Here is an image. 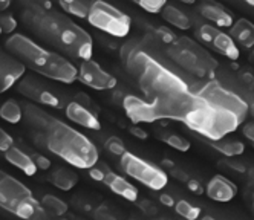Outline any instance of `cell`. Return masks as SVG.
<instances>
[{"instance_id":"obj_1","label":"cell","mask_w":254,"mask_h":220,"mask_svg":"<svg viewBox=\"0 0 254 220\" xmlns=\"http://www.w3.org/2000/svg\"><path fill=\"white\" fill-rule=\"evenodd\" d=\"M120 57L124 69L136 80L144 98L155 106L161 119H183L193 100V92L183 78L155 60L136 40L124 43Z\"/></svg>"},{"instance_id":"obj_2","label":"cell","mask_w":254,"mask_h":220,"mask_svg":"<svg viewBox=\"0 0 254 220\" xmlns=\"http://www.w3.org/2000/svg\"><path fill=\"white\" fill-rule=\"evenodd\" d=\"M191 92V104L179 122L207 141H219L247 121L248 103L214 78Z\"/></svg>"},{"instance_id":"obj_3","label":"cell","mask_w":254,"mask_h":220,"mask_svg":"<svg viewBox=\"0 0 254 220\" xmlns=\"http://www.w3.org/2000/svg\"><path fill=\"white\" fill-rule=\"evenodd\" d=\"M22 20L28 29L59 54L74 60H89L94 55V40L90 34L75 23L66 12L22 11Z\"/></svg>"},{"instance_id":"obj_4","label":"cell","mask_w":254,"mask_h":220,"mask_svg":"<svg viewBox=\"0 0 254 220\" xmlns=\"http://www.w3.org/2000/svg\"><path fill=\"white\" fill-rule=\"evenodd\" d=\"M5 49L40 77L63 84H72L78 80V69L64 55L40 46L25 34H11L5 40Z\"/></svg>"},{"instance_id":"obj_5","label":"cell","mask_w":254,"mask_h":220,"mask_svg":"<svg viewBox=\"0 0 254 220\" xmlns=\"http://www.w3.org/2000/svg\"><path fill=\"white\" fill-rule=\"evenodd\" d=\"M46 150L81 170L92 168L98 162L95 144L86 135L57 118L46 132Z\"/></svg>"},{"instance_id":"obj_6","label":"cell","mask_w":254,"mask_h":220,"mask_svg":"<svg viewBox=\"0 0 254 220\" xmlns=\"http://www.w3.org/2000/svg\"><path fill=\"white\" fill-rule=\"evenodd\" d=\"M166 54L176 66L201 80H213L219 67L213 54L187 35H178L176 40L166 48Z\"/></svg>"},{"instance_id":"obj_7","label":"cell","mask_w":254,"mask_h":220,"mask_svg":"<svg viewBox=\"0 0 254 220\" xmlns=\"http://www.w3.org/2000/svg\"><path fill=\"white\" fill-rule=\"evenodd\" d=\"M0 208L22 220H31L42 205L23 182L9 174L0 176Z\"/></svg>"},{"instance_id":"obj_8","label":"cell","mask_w":254,"mask_h":220,"mask_svg":"<svg viewBox=\"0 0 254 220\" xmlns=\"http://www.w3.org/2000/svg\"><path fill=\"white\" fill-rule=\"evenodd\" d=\"M86 20L95 29L117 39H124L132 29V18L106 0H90Z\"/></svg>"},{"instance_id":"obj_9","label":"cell","mask_w":254,"mask_h":220,"mask_svg":"<svg viewBox=\"0 0 254 220\" xmlns=\"http://www.w3.org/2000/svg\"><path fill=\"white\" fill-rule=\"evenodd\" d=\"M120 165L127 176L141 183V185L147 187L149 190L161 191L169 183V174L166 170L136 156L132 152H126L120 156Z\"/></svg>"},{"instance_id":"obj_10","label":"cell","mask_w":254,"mask_h":220,"mask_svg":"<svg viewBox=\"0 0 254 220\" xmlns=\"http://www.w3.org/2000/svg\"><path fill=\"white\" fill-rule=\"evenodd\" d=\"M194 32H196L197 39L211 51L217 52L219 55H222V57H225L231 61L239 60L241 51H239L238 45L234 43L231 35L224 32L221 28H217L211 23H201V25H197Z\"/></svg>"},{"instance_id":"obj_11","label":"cell","mask_w":254,"mask_h":220,"mask_svg":"<svg viewBox=\"0 0 254 220\" xmlns=\"http://www.w3.org/2000/svg\"><path fill=\"white\" fill-rule=\"evenodd\" d=\"M17 92L34 103L48 106L52 109H64L66 106L60 94H57V92L51 89L46 83L40 81L35 77H23L17 83Z\"/></svg>"},{"instance_id":"obj_12","label":"cell","mask_w":254,"mask_h":220,"mask_svg":"<svg viewBox=\"0 0 254 220\" xmlns=\"http://www.w3.org/2000/svg\"><path fill=\"white\" fill-rule=\"evenodd\" d=\"M78 80L94 90H112L117 87L118 81L117 78L109 73L106 69H103L94 58L81 60L78 67Z\"/></svg>"},{"instance_id":"obj_13","label":"cell","mask_w":254,"mask_h":220,"mask_svg":"<svg viewBox=\"0 0 254 220\" xmlns=\"http://www.w3.org/2000/svg\"><path fill=\"white\" fill-rule=\"evenodd\" d=\"M123 110L126 116L133 124H141V122L152 124L161 121V116L155 106L147 100L139 98L136 95H126L123 98Z\"/></svg>"},{"instance_id":"obj_14","label":"cell","mask_w":254,"mask_h":220,"mask_svg":"<svg viewBox=\"0 0 254 220\" xmlns=\"http://www.w3.org/2000/svg\"><path fill=\"white\" fill-rule=\"evenodd\" d=\"M26 67L11 52L0 48V94L9 90L25 77Z\"/></svg>"},{"instance_id":"obj_15","label":"cell","mask_w":254,"mask_h":220,"mask_svg":"<svg viewBox=\"0 0 254 220\" xmlns=\"http://www.w3.org/2000/svg\"><path fill=\"white\" fill-rule=\"evenodd\" d=\"M205 194L208 199L219 202V204H227V202L233 200L238 194V187L233 180L222 174L213 176L208 183L205 185Z\"/></svg>"},{"instance_id":"obj_16","label":"cell","mask_w":254,"mask_h":220,"mask_svg":"<svg viewBox=\"0 0 254 220\" xmlns=\"http://www.w3.org/2000/svg\"><path fill=\"white\" fill-rule=\"evenodd\" d=\"M64 112H66V116L72 122H75V124L87 128V130H100V128H101L98 113H95L94 110L84 107L83 104H80L75 100L66 103Z\"/></svg>"},{"instance_id":"obj_17","label":"cell","mask_w":254,"mask_h":220,"mask_svg":"<svg viewBox=\"0 0 254 220\" xmlns=\"http://www.w3.org/2000/svg\"><path fill=\"white\" fill-rule=\"evenodd\" d=\"M199 12L208 23L217 28H231L234 23L233 14L224 5L214 2V0H204L199 6Z\"/></svg>"},{"instance_id":"obj_18","label":"cell","mask_w":254,"mask_h":220,"mask_svg":"<svg viewBox=\"0 0 254 220\" xmlns=\"http://www.w3.org/2000/svg\"><path fill=\"white\" fill-rule=\"evenodd\" d=\"M22 109H23V119L34 132L46 133L49 130V127L52 125V122L56 121V118L51 113H48L46 110H43L42 107H39L37 104L25 103Z\"/></svg>"},{"instance_id":"obj_19","label":"cell","mask_w":254,"mask_h":220,"mask_svg":"<svg viewBox=\"0 0 254 220\" xmlns=\"http://www.w3.org/2000/svg\"><path fill=\"white\" fill-rule=\"evenodd\" d=\"M107 188L111 190L112 193H115L117 196L123 197L124 200H129V202H136L138 197H139V191L138 188L127 180L126 177L114 173L111 168L107 170L106 176H104V180H103Z\"/></svg>"},{"instance_id":"obj_20","label":"cell","mask_w":254,"mask_h":220,"mask_svg":"<svg viewBox=\"0 0 254 220\" xmlns=\"http://www.w3.org/2000/svg\"><path fill=\"white\" fill-rule=\"evenodd\" d=\"M230 35L236 45H241L245 49L254 48V23L248 18H238L230 28Z\"/></svg>"},{"instance_id":"obj_21","label":"cell","mask_w":254,"mask_h":220,"mask_svg":"<svg viewBox=\"0 0 254 220\" xmlns=\"http://www.w3.org/2000/svg\"><path fill=\"white\" fill-rule=\"evenodd\" d=\"M5 159L14 165L15 168H19L22 173H25L26 176H34L35 173H37V165L34 164L32 158L29 153L23 152L20 147L17 145H12L9 147V149L5 152Z\"/></svg>"},{"instance_id":"obj_22","label":"cell","mask_w":254,"mask_h":220,"mask_svg":"<svg viewBox=\"0 0 254 220\" xmlns=\"http://www.w3.org/2000/svg\"><path fill=\"white\" fill-rule=\"evenodd\" d=\"M161 17L164 18V22H167L169 25L175 26L176 29H181V31H189L191 28V20L190 17L183 11L179 9L173 5H166L164 8L161 9Z\"/></svg>"},{"instance_id":"obj_23","label":"cell","mask_w":254,"mask_h":220,"mask_svg":"<svg viewBox=\"0 0 254 220\" xmlns=\"http://www.w3.org/2000/svg\"><path fill=\"white\" fill-rule=\"evenodd\" d=\"M49 180L54 187H57L62 191H69L78 183V174L69 168H57L51 171Z\"/></svg>"},{"instance_id":"obj_24","label":"cell","mask_w":254,"mask_h":220,"mask_svg":"<svg viewBox=\"0 0 254 220\" xmlns=\"http://www.w3.org/2000/svg\"><path fill=\"white\" fill-rule=\"evenodd\" d=\"M210 147L213 150L219 152L225 158H236L241 156L245 152V145L241 141H234V139H219V141H208Z\"/></svg>"},{"instance_id":"obj_25","label":"cell","mask_w":254,"mask_h":220,"mask_svg":"<svg viewBox=\"0 0 254 220\" xmlns=\"http://www.w3.org/2000/svg\"><path fill=\"white\" fill-rule=\"evenodd\" d=\"M40 205L43 207V210L54 217H62L67 213L69 207L64 200H62L60 197L54 196V194H45L40 200Z\"/></svg>"},{"instance_id":"obj_26","label":"cell","mask_w":254,"mask_h":220,"mask_svg":"<svg viewBox=\"0 0 254 220\" xmlns=\"http://www.w3.org/2000/svg\"><path fill=\"white\" fill-rule=\"evenodd\" d=\"M0 118L9 124H19L23 119V109L17 101L8 100L0 106Z\"/></svg>"},{"instance_id":"obj_27","label":"cell","mask_w":254,"mask_h":220,"mask_svg":"<svg viewBox=\"0 0 254 220\" xmlns=\"http://www.w3.org/2000/svg\"><path fill=\"white\" fill-rule=\"evenodd\" d=\"M54 2H56L66 14L80 17V18L87 17V3L84 0H52V3Z\"/></svg>"},{"instance_id":"obj_28","label":"cell","mask_w":254,"mask_h":220,"mask_svg":"<svg viewBox=\"0 0 254 220\" xmlns=\"http://www.w3.org/2000/svg\"><path fill=\"white\" fill-rule=\"evenodd\" d=\"M173 210L176 211V214H179L181 217L186 219V220H197L199 217H201V214H202L201 208L193 205L191 202H189L186 199L178 200L176 204H175V207H173Z\"/></svg>"},{"instance_id":"obj_29","label":"cell","mask_w":254,"mask_h":220,"mask_svg":"<svg viewBox=\"0 0 254 220\" xmlns=\"http://www.w3.org/2000/svg\"><path fill=\"white\" fill-rule=\"evenodd\" d=\"M162 141H164L169 147H172V149L178 150V152H189L190 150V141L186 139L184 136L181 135H176V133H167L166 136H162Z\"/></svg>"},{"instance_id":"obj_30","label":"cell","mask_w":254,"mask_h":220,"mask_svg":"<svg viewBox=\"0 0 254 220\" xmlns=\"http://www.w3.org/2000/svg\"><path fill=\"white\" fill-rule=\"evenodd\" d=\"M22 5V11H49L54 9V3L52 0H20Z\"/></svg>"},{"instance_id":"obj_31","label":"cell","mask_w":254,"mask_h":220,"mask_svg":"<svg viewBox=\"0 0 254 220\" xmlns=\"http://www.w3.org/2000/svg\"><path fill=\"white\" fill-rule=\"evenodd\" d=\"M130 2L150 14H159L161 9L167 5V0H130Z\"/></svg>"},{"instance_id":"obj_32","label":"cell","mask_w":254,"mask_h":220,"mask_svg":"<svg viewBox=\"0 0 254 220\" xmlns=\"http://www.w3.org/2000/svg\"><path fill=\"white\" fill-rule=\"evenodd\" d=\"M176 34L172 31V29H169V28H166V26H159V28H155L153 29V39L155 40H158L159 43H162L166 48L169 46V45H172L175 40H176Z\"/></svg>"},{"instance_id":"obj_33","label":"cell","mask_w":254,"mask_h":220,"mask_svg":"<svg viewBox=\"0 0 254 220\" xmlns=\"http://www.w3.org/2000/svg\"><path fill=\"white\" fill-rule=\"evenodd\" d=\"M104 149H106L109 153L115 155V156H121V155H124V153L127 152V150H126V145H124V142H123V139L118 138V136H109V138L106 139V142H104Z\"/></svg>"},{"instance_id":"obj_34","label":"cell","mask_w":254,"mask_h":220,"mask_svg":"<svg viewBox=\"0 0 254 220\" xmlns=\"http://www.w3.org/2000/svg\"><path fill=\"white\" fill-rule=\"evenodd\" d=\"M0 29L5 34H14V31L17 29V20L15 17L9 12H0Z\"/></svg>"},{"instance_id":"obj_35","label":"cell","mask_w":254,"mask_h":220,"mask_svg":"<svg viewBox=\"0 0 254 220\" xmlns=\"http://www.w3.org/2000/svg\"><path fill=\"white\" fill-rule=\"evenodd\" d=\"M107 170H109V167L107 165L103 162H97L92 168H89V176L92 177L94 180H98V182H103L104 180V176H106V173H107Z\"/></svg>"},{"instance_id":"obj_36","label":"cell","mask_w":254,"mask_h":220,"mask_svg":"<svg viewBox=\"0 0 254 220\" xmlns=\"http://www.w3.org/2000/svg\"><path fill=\"white\" fill-rule=\"evenodd\" d=\"M31 158H32V161H34V164L37 165V168L39 170H42V171H45V170H49L51 168V161L46 158V156H43V155H40V153H32L31 155Z\"/></svg>"},{"instance_id":"obj_37","label":"cell","mask_w":254,"mask_h":220,"mask_svg":"<svg viewBox=\"0 0 254 220\" xmlns=\"http://www.w3.org/2000/svg\"><path fill=\"white\" fill-rule=\"evenodd\" d=\"M14 145V139L11 138V135L8 132H5L2 127H0V152H6L9 147Z\"/></svg>"},{"instance_id":"obj_38","label":"cell","mask_w":254,"mask_h":220,"mask_svg":"<svg viewBox=\"0 0 254 220\" xmlns=\"http://www.w3.org/2000/svg\"><path fill=\"white\" fill-rule=\"evenodd\" d=\"M75 101H78L80 104H83L84 107L90 109V110H94L95 113H98V106L90 100L86 94H83V92H78V94L75 95Z\"/></svg>"},{"instance_id":"obj_39","label":"cell","mask_w":254,"mask_h":220,"mask_svg":"<svg viewBox=\"0 0 254 220\" xmlns=\"http://www.w3.org/2000/svg\"><path fill=\"white\" fill-rule=\"evenodd\" d=\"M94 219L95 220H118L111 211H109L106 207H98L94 211Z\"/></svg>"},{"instance_id":"obj_40","label":"cell","mask_w":254,"mask_h":220,"mask_svg":"<svg viewBox=\"0 0 254 220\" xmlns=\"http://www.w3.org/2000/svg\"><path fill=\"white\" fill-rule=\"evenodd\" d=\"M242 133L254 145V121H250V122H244L242 124Z\"/></svg>"},{"instance_id":"obj_41","label":"cell","mask_w":254,"mask_h":220,"mask_svg":"<svg viewBox=\"0 0 254 220\" xmlns=\"http://www.w3.org/2000/svg\"><path fill=\"white\" fill-rule=\"evenodd\" d=\"M129 133H130L132 136H135L136 139H141V141H144V139H147V138H149V133H147L146 130H144V128H141L138 124L129 127Z\"/></svg>"},{"instance_id":"obj_42","label":"cell","mask_w":254,"mask_h":220,"mask_svg":"<svg viewBox=\"0 0 254 220\" xmlns=\"http://www.w3.org/2000/svg\"><path fill=\"white\" fill-rule=\"evenodd\" d=\"M187 188L191 191V193H196V194H201L204 191L201 182L196 180V179H187Z\"/></svg>"},{"instance_id":"obj_43","label":"cell","mask_w":254,"mask_h":220,"mask_svg":"<svg viewBox=\"0 0 254 220\" xmlns=\"http://www.w3.org/2000/svg\"><path fill=\"white\" fill-rule=\"evenodd\" d=\"M159 202H161V204L162 205H166V207H170V208H173L175 207V204H176V202H175V199L170 196V194H159Z\"/></svg>"},{"instance_id":"obj_44","label":"cell","mask_w":254,"mask_h":220,"mask_svg":"<svg viewBox=\"0 0 254 220\" xmlns=\"http://www.w3.org/2000/svg\"><path fill=\"white\" fill-rule=\"evenodd\" d=\"M242 78H244V81H245V84H247L248 87L254 89V77L251 75V73L244 72V73H242Z\"/></svg>"},{"instance_id":"obj_45","label":"cell","mask_w":254,"mask_h":220,"mask_svg":"<svg viewBox=\"0 0 254 220\" xmlns=\"http://www.w3.org/2000/svg\"><path fill=\"white\" fill-rule=\"evenodd\" d=\"M11 2H12V0H0V12L6 11V9L9 8Z\"/></svg>"},{"instance_id":"obj_46","label":"cell","mask_w":254,"mask_h":220,"mask_svg":"<svg viewBox=\"0 0 254 220\" xmlns=\"http://www.w3.org/2000/svg\"><path fill=\"white\" fill-rule=\"evenodd\" d=\"M248 113H251V116L254 118V98H253V101L248 104Z\"/></svg>"},{"instance_id":"obj_47","label":"cell","mask_w":254,"mask_h":220,"mask_svg":"<svg viewBox=\"0 0 254 220\" xmlns=\"http://www.w3.org/2000/svg\"><path fill=\"white\" fill-rule=\"evenodd\" d=\"M242 2H245L247 5H250V6L254 8V0H242Z\"/></svg>"},{"instance_id":"obj_48","label":"cell","mask_w":254,"mask_h":220,"mask_svg":"<svg viewBox=\"0 0 254 220\" xmlns=\"http://www.w3.org/2000/svg\"><path fill=\"white\" fill-rule=\"evenodd\" d=\"M179 2H183V3H194L196 0H179Z\"/></svg>"},{"instance_id":"obj_49","label":"cell","mask_w":254,"mask_h":220,"mask_svg":"<svg viewBox=\"0 0 254 220\" xmlns=\"http://www.w3.org/2000/svg\"><path fill=\"white\" fill-rule=\"evenodd\" d=\"M251 177H253V180H254V168L251 170Z\"/></svg>"},{"instance_id":"obj_50","label":"cell","mask_w":254,"mask_h":220,"mask_svg":"<svg viewBox=\"0 0 254 220\" xmlns=\"http://www.w3.org/2000/svg\"><path fill=\"white\" fill-rule=\"evenodd\" d=\"M74 220H86V219H80V217H78V219H74Z\"/></svg>"},{"instance_id":"obj_51","label":"cell","mask_w":254,"mask_h":220,"mask_svg":"<svg viewBox=\"0 0 254 220\" xmlns=\"http://www.w3.org/2000/svg\"><path fill=\"white\" fill-rule=\"evenodd\" d=\"M251 57H253V58H254V51H253V54H251Z\"/></svg>"},{"instance_id":"obj_52","label":"cell","mask_w":254,"mask_h":220,"mask_svg":"<svg viewBox=\"0 0 254 220\" xmlns=\"http://www.w3.org/2000/svg\"><path fill=\"white\" fill-rule=\"evenodd\" d=\"M2 174H3V173H2V171H0V176H2Z\"/></svg>"},{"instance_id":"obj_53","label":"cell","mask_w":254,"mask_h":220,"mask_svg":"<svg viewBox=\"0 0 254 220\" xmlns=\"http://www.w3.org/2000/svg\"><path fill=\"white\" fill-rule=\"evenodd\" d=\"M0 34H2V29H0Z\"/></svg>"}]
</instances>
